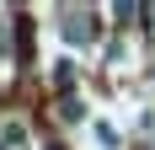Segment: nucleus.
<instances>
[{
    "mask_svg": "<svg viewBox=\"0 0 155 150\" xmlns=\"http://www.w3.org/2000/svg\"><path fill=\"white\" fill-rule=\"evenodd\" d=\"M70 80H75V64H70V59L54 64V86H70Z\"/></svg>",
    "mask_w": 155,
    "mask_h": 150,
    "instance_id": "1",
    "label": "nucleus"
}]
</instances>
